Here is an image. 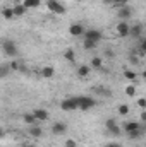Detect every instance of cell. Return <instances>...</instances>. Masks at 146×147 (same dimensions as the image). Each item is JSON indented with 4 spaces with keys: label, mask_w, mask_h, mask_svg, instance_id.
I'll return each mask as SVG.
<instances>
[{
    "label": "cell",
    "mask_w": 146,
    "mask_h": 147,
    "mask_svg": "<svg viewBox=\"0 0 146 147\" xmlns=\"http://www.w3.org/2000/svg\"><path fill=\"white\" fill-rule=\"evenodd\" d=\"M77 105H79L81 111H88L96 106V99L91 96H77Z\"/></svg>",
    "instance_id": "cell-1"
},
{
    "label": "cell",
    "mask_w": 146,
    "mask_h": 147,
    "mask_svg": "<svg viewBox=\"0 0 146 147\" xmlns=\"http://www.w3.org/2000/svg\"><path fill=\"white\" fill-rule=\"evenodd\" d=\"M2 50L7 57H17V46L12 39H2Z\"/></svg>",
    "instance_id": "cell-2"
},
{
    "label": "cell",
    "mask_w": 146,
    "mask_h": 147,
    "mask_svg": "<svg viewBox=\"0 0 146 147\" xmlns=\"http://www.w3.org/2000/svg\"><path fill=\"white\" fill-rule=\"evenodd\" d=\"M46 7H48L50 12H53V14H57V16H64V14H65V7H64L59 0H48V2H46Z\"/></svg>",
    "instance_id": "cell-3"
},
{
    "label": "cell",
    "mask_w": 146,
    "mask_h": 147,
    "mask_svg": "<svg viewBox=\"0 0 146 147\" xmlns=\"http://www.w3.org/2000/svg\"><path fill=\"white\" fill-rule=\"evenodd\" d=\"M60 108H62L64 111L79 110V105H77V98H67V99L60 101Z\"/></svg>",
    "instance_id": "cell-4"
},
{
    "label": "cell",
    "mask_w": 146,
    "mask_h": 147,
    "mask_svg": "<svg viewBox=\"0 0 146 147\" xmlns=\"http://www.w3.org/2000/svg\"><path fill=\"white\" fill-rule=\"evenodd\" d=\"M105 128H107V132L112 134V135H120L122 134V130H120V127L117 125V121H115V118H108L107 121H105Z\"/></svg>",
    "instance_id": "cell-5"
},
{
    "label": "cell",
    "mask_w": 146,
    "mask_h": 147,
    "mask_svg": "<svg viewBox=\"0 0 146 147\" xmlns=\"http://www.w3.org/2000/svg\"><path fill=\"white\" fill-rule=\"evenodd\" d=\"M124 132L126 134H131V132H136V130H146V123L145 125H141V123H138V121H127V123H124Z\"/></svg>",
    "instance_id": "cell-6"
},
{
    "label": "cell",
    "mask_w": 146,
    "mask_h": 147,
    "mask_svg": "<svg viewBox=\"0 0 146 147\" xmlns=\"http://www.w3.org/2000/svg\"><path fill=\"white\" fill-rule=\"evenodd\" d=\"M84 38H86V39H93V41L100 43V41L103 39V33H102L100 29H86Z\"/></svg>",
    "instance_id": "cell-7"
},
{
    "label": "cell",
    "mask_w": 146,
    "mask_h": 147,
    "mask_svg": "<svg viewBox=\"0 0 146 147\" xmlns=\"http://www.w3.org/2000/svg\"><path fill=\"white\" fill-rule=\"evenodd\" d=\"M131 16H132V9H131L129 5H122V7H119V10H117V17H119V19L127 21V19H131Z\"/></svg>",
    "instance_id": "cell-8"
},
{
    "label": "cell",
    "mask_w": 146,
    "mask_h": 147,
    "mask_svg": "<svg viewBox=\"0 0 146 147\" xmlns=\"http://www.w3.org/2000/svg\"><path fill=\"white\" fill-rule=\"evenodd\" d=\"M86 33V29H84V26L83 24H79V22H76V24H71L69 26V34L74 38H77V36H83Z\"/></svg>",
    "instance_id": "cell-9"
},
{
    "label": "cell",
    "mask_w": 146,
    "mask_h": 147,
    "mask_svg": "<svg viewBox=\"0 0 146 147\" xmlns=\"http://www.w3.org/2000/svg\"><path fill=\"white\" fill-rule=\"evenodd\" d=\"M129 33H131V26H129L126 21H120V22L117 24V34L120 38H127Z\"/></svg>",
    "instance_id": "cell-10"
},
{
    "label": "cell",
    "mask_w": 146,
    "mask_h": 147,
    "mask_svg": "<svg viewBox=\"0 0 146 147\" xmlns=\"http://www.w3.org/2000/svg\"><path fill=\"white\" fill-rule=\"evenodd\" d=\"M65 132H67V123H64V121H55L53 123V127H52V134L53 135H62Z\"/></svg>",
    "instance_id": "cell-11"
},
{
    "label": "cell",
    "mask_w": 146,
    "mask_h": 147,
    "mask_svg": "<svg viewBox=\"0 0 146 147\" xmlns=\"http://www.w3.org/2000/svg\"><path fill=\"white\" fill-rule=\"evenodd\" d=\"M33 115L36 116L38 121H45V120H48V116H50V115H48V111L43 110V108H38V110H35V111H33Z\"/></svg>",
    "instance_id": "cell-12"
},
{
    "label": "cell",
    "mask_w": 146,
    "mask_h": 147,
    "mask_svg": "<svg viewBox=\"0 0 146 147\" xmlns=\"http://www.w3.org/2000/svg\"><path fill=\"white\" fill-rule=\"evenodd\" d=\"M40 74H41V77H45V79H52V77L55 75V69L50 67V65H46V67H41Z\"/></svg>",
    "instance_id": "cell-13"
},
{
    "label": "cell",
    "mask_w": 146,
    "mask_h": 147,
    "mask_svg": "<svg viewBox=\"0 0 146 147\" xmlns=\"http://www.w3.org/2000/svg\"><path fill=\"white\" fill-rule=\"evenodd\" d=\"M93 92H95V94H100V96H107V98L112 96V91L107 89L105 86H95V87H93Z\"/></svg>",
    "instance_id": "cell-14"
},
{
    "label": "cell",
    "mask_w": 146,
    "mask_h": 147,
    "mask_svg": "<svg viewBox=\"0 0 146 147\" xmlns=\"http://www.w3.org/2000/svg\"><path fill=\"white\" fill-rule=\"evenodd\" d=\"M143 34V26L141 24H136V26H131V33H129V36L134 38V39H138V38Z\"/></svg>",
    "instance_id": "cell-15"
},
{
    "label": "cell",
    "mask_w": 146,
    "mask_h": 147,
    "mask_svg": "<svg viewBox=\"0 0 146 147\" xmlns=\"http://www.w3.org/2000/svg\"><path fill=\"white\" fill-rule=\"evenodd\" d=\"M12 9H14V14H16V17H23V16L26 14V10H28V9L23 5V3H14V7H12Z\"/></svg>",
    "instance_id": "cell-16"
},
{
    "label": "cell",
    "mask_w": 146,
    "mask_h": 147,
    "mask_svg": "<svg viewBox=\"0 0 146 147\" xmlns=\"http://www.w3.org/2000/svg\"><path fill=\"white\" fill-rule=\"evenodd\" d=\"M28 132H29V135H31V137H35V139H40V137H43V130H41L40 127H36V125H31Z\"/></svg>",
    "instance_id": "cell-17"
},
{
    "label": "cell",
    "mask_w": 146,
    "mask_h": 147,
    "mask_svg": "<svg viewBox=\"0 0 146 147\" xmlns=\"http://www.w3.org/2000/svg\"><path fill=\"white\" fill-rule=\"evenodd\" d=\"M2 16H3V19H5V21H12V19L16 17L14 9H10V7H5V9L2 10Z\"/></svg>",
    "instance_id": "cell-18"
},
{
    "label": "cell",
    "mask_w": 146,
    "mask_h": 147,
    "mask_svg": "<svg viewBox=\"0 0 146 147\" xmlns=\"http://www.w3.org/2000/svg\"><path fill=\"white\" fill-rule=\"evenodd\" d=\"M23 5L26 9H36L41 5V0H23Z\"/></svg>",
    "instance_id": "cell-19"
},
{
    "label": "cell",
    "mask_w": 146,
    "mask_h": 147,
    "mask_svg": "<svg viewBox=\"0 0 146 147\" xmlns=\"http://www.w3.org/2000/svg\"><path fill=\"white\" fill-rule=\"evenodd\" d=\"M96 45H98V43H96V41H93V39H86V38H84V41H83V48H84V50H88V51H89V50H95V48H96Z\"/></svg>",
    "instance_id": "cell-20"
},
{
    "label": "cell",
    "mask_w": 146,
    "mask_h": 147,
    "mask_svg": "<svg viewBox=\"0 0 146 147\" xmlns=\"http://www.w3.org/2000/svg\"><path fill=\"white\" fill-rule=\"evenodd\" d=\"M10 70H12V69H10V63H2V65H0V77L5 79Z\"/></svg>",
    "instance_id": "cell-21"
},
{
    "label": "cell",
    "mask_w": 146,
    "mask_h": 147,
    "mask_svg": "<svg viewBox=\"0 0 146 147\" xmlns=\"http://www.w3.org/2000/svg\"><path fill=\"white\" fill-rule=\"evenodd\" d=\"M23 120H24V123H28V125H35L38 120H36V116L33 115V113H26L24 116H23Z\"/></svg>",
    "instance_id": "cell-22"
},
{
    "label": "cell",
    "mask_w": 146,
    "mask_h": 147,
    "mask_svg": "<svg viewBox=\"0 0 146 147\" xmlns=\"http://www.w3.org/2000/svg\"><path fill=\"white\" fill-rule=\"evenodd\" d=\"M102 65H103V58H100V57H93L91 58V67L93 69H102Z\"/></svg>",
    "instance_id": "cell-23"
},
{
    "label": "cell",
    "mask_w": 146,
    "mask_h": 147,
    "mask_svg": "<svg viewBox=\"0 0 146 147\" xmlns=\"http://www.w3.org/2000/svg\"><path fill=\"white\" fill-rule=\"evenodd\" d=\"M64 57H65V60L67 62H71V63H74L76 62V53H74V50H65V53H64Z\"/></svg>",
    "instance_id": "cell-24"
},
{
    "label": "cell",
    "mask_w": 146,
    "mask_h": 147,
    "mask_svg": "<svg viewBox=\"0 0 146 147\" xmlns=\"http://www.w3.org/2000/svg\"><path fill=\"white\" fill-rule=\"evenodd\" d=\"M77 75H79V77H88V75H89V67H88V65H81V67L77 69Z\"/></svg>",
    "instance_id": "cell-25"
},
{
    "label": "cell",
    "mask_w": 146,
    "mask_h": 147,
    "mask_svg": "<svg viewBox=\"0 0 146 147\" xmlns=\"http://www.w3.org/2000/svg\"><path fill=\"white\" fill-rule=\"evenodd\" d=\"M126 94H127L129 98H134V96H136V86H134V84L126 86Z\"/></svg>",
    "instance_id": "cell-26"
},
{
    "label": "cell",
    "mask_w": 146,
    "mask_h": 147,
    "mask_svg": "<svg viewBox=\"0 0 146 147\" xmlns=\"http://www.w3.org/2000/svg\"><path fill=\"white\" fill-rule=\"evenodd\" d=\"M124 77L129 79V80H136L138 79V74L134 72V70H124Z\"/></svg>",
    "instance_id": "cell-27"
},
{
    "label": "cell",
    "mask_w": 146,
    "mask_h": 147,
    "mask_svg": "<svg viewBox=\"0 0 146 147\" xmlns=\"http://www.w3.org/2000/svg\"><path fill=\"white\" fill-rule=\"evenodd\" d=\"M119 115H122V116L129 115V106H127V105H120V106H119Z\"/></svg>",
    "instance_id": "cell-28"
},
{
    "label": "cell",
    "mask_w": 146,
    "mask_h": 147,
    "mask_svg": "<svg viewBox=\"0 0 146 147\" xmlns=\"http://www.w3.org/2000/svg\"><path fill=\"white\" fill-rule=\"evenodd\" d=\"M141 134H143V130H136V132L127 134V137H129V139H139V137H141Z\"/></svg>",
    "instance_id": "cell-29"
},
{
    "label": "cell",
    "mask_w": 146,
    "mask_h": 147,
    "mask_svg": "<svg viewBox=\"0 0 146 147\" xmlns=\"http://www.w3.org/2000/svg\"><path fill=\"white\" fill-rule=\"evenodd\" d=\"M10 69H12L14 72H17V70L21 69V63H19L17 60H12V62H10Z\"/></svg>",
    "instance_id": "cell-30"
},
{
    "label": "cell",
    "mask_w": 146,
    "mask_h": 147,
    "mask_svg": "<svg viewBox=\"0 0 146 147\" xmlns=\"http://www.w3.org/2000/svg\"><path fill=\"white\" fill-rule=\"evenodd\" d=\"M138 106L143 108V110H146V98H139V99H138Z\"/></svg>",
    "instance_id": "cell-31"
},
{
    "label": "cell",
    "mask_w": 146,
    "mask_h": 147,
    "mask_svg": "<svg viewBox=\"0 0 146 147\" xmlns=\"http://www.w3.org/2000/svg\"><path fill=\"white\" fill-rule=\"evenodd\" d=\"M65 147H77V142L74 139H69V140H65Z\"/></svg>",
    "instance_id": "cell-32"
},
{
    "label": "cell",
    "mask_w": 146,
    "mask_h": 147,
    "mask_svg": "<svg viewBox=\"0 0 146 147\" xmlns=\"http://www.w3.org/2000/svg\"><path fill=\"white\" fill-rule=\"evenodd\" d=\"M129 0H113V3L117 5V7H122V5H126Z\"/></svg>",
    "instance_id": "cell-33"
},
{
    "label": "cell",
    "mask_w": 146,
    "mask_h": 147,
    "mask_svg": "<svg viewBox=\"0 0 146 147\" xmlns=\"http://www.w3.org/2000/svg\"><path fill=\"white\" fill-rule=\"evenodd\" d=\"M139 48H141V50H143V51L146 53V38L143 39V41H141V45H139Z\"/></svg>",
    "instance_id": "cell-34"
},
{
    "label": "cell",
    "mask_w": 146,
    "mask_h": 147,
    "mask_svg": "<svg viewBox=\"0 0 146 147\" xmlns=\"http://www.w3.org/2000/svg\"><path fill=\"white\" fill-rule=\"evenodd\" d=\"M105 147H122L120 144H115V142H108V144H105Z\"/></svg>",
    "instance_id": "cell-35"
},
{
    "label": "cell",
    "mask_w": 146,
    "mask_h": 147,
    "mask_svg": "<svg viewBox=\"0 0 146 147\" xmlns=\"http://www.w3.org/2000/svg\"><path fill=\"white\" fill-rule=\"evenodd\" d=\"M139 118H141V121H143V123H146V110H143V113H141V116H139Z\"/></svg>",
    "instance_id": "cell-36"
},
{
    "label": "cell",
    "mask_w": 146,
    "mask_h": 147,
    "mask_svg": "<svg viewBox=\"0 0 146 147\" xmlns=\"http://www.w3.org/2000/svg\"><path fill=\"white\" fill-rule=\"evenodd\" d=\"M113 55H115V53H113L112 50H105V57H110V58H112Z\"/></svg>",
    "instance_id": "cell-37"
},
{
    "label": "cell",
    "mask_w": 146,
    "mask_h": 147,
    "mask_svg": "<svg viewBox=\"0 0 146 147\" xmlns=\"http://www.w3.org/2000/svg\"><path fill=\"white\" fill-rule=\"evenodd\" d=\"M138 62H139V58H138V57H131V63H132V65H136Z\"/></svg>",
    "instance_id": "cell-38"
},
{
    "label": "cell",
    "mask_w": 146,
    "mask_h": 147,
    "mask_svg": "<svg viewBox=\"0 0 146 147\" xmlns=\"http://www.w3.org/2000/svg\"><path fill=\"white\" fill-rule=\"evenodd\" d=\"M14 3H23V0H12Z\"/></svg>",
    "instance_id": "cell-39"
},
{
    "label": "cell",
    "mask_w": 146,
    "mask_h": 147,
    "mask_svg": "<svg viewBox=\"0 0 146 147\" xmlns=\"http://www.w3.org/2000/svg\"><path fill=\"white\" fill-rule=\"evenodd\" d=\"M143 79H146V70H145V72H143Z\"/></svg>",
    "instance_id": "cell-40"
},
{
    "label": "cell",
    "mask_w": 146,
    "mask_h": 147,
    "mask_svg": "<svg viewBox=\"0 0 146 147\" xmlns=\"http://www.w3.org/2000/svg\"><path fill=\"white\" fill-rule=\"evenodd\" d=\"M76 2H83V0H76Z\"/></svg>",
    "instance_id": "cell-41"
},
{
    "label": "cell",
    "mask_w": 146,
    "mask_h": 147,
    "mask_svg": "<svg viewBox=\"0 0 146 147\" xmlns=\"http://www.w3.org/2000/svg\"><path fill=\"white\" fill-rule=\"evenodd\" d=\"M26 147H31V146H26Z\"/></svg>",
    "instance_id": "cell-42"
}]
</instances>
